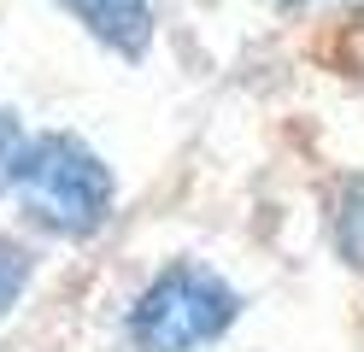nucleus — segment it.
Listing matches in <instances>:
<instances>
[{
  "label": "nucleus",
  "mask_w": 364,
  "mask_h": 352,
  "mask_svg": "<svg viewBox=\"0 0 364 352\" xmlns=\"http://www.w3.org/2000/svg\"><path fill=\"white\" fill-rule=\"evenodd\" d=\"M12 206L18 218L59 241H88L112 223L118 206V176L112 164L71 129H41L30 135L24 159L12 176Z\"/></svg>",
  "instance_id": "obj_1"
},
{
  "label": "nucleus",
  "mask_w": 364,
  "mask_h": 352,
  "mask_svg": "<svg viewBox=\"0 0 364 352\" xmlns=\"http://www.w3.org/2000/svg\"><path fill=\"white\" fill-rule=\"evenodd\" d=\"M235 317H241V294L230 282L212 265L176 258L129 305V341L141 352H200L230 335Z\"/></svg>",
  "instance_id": "obj_2"
},
{
  "label": "nucleus",
  "mask_w": 364,
  "mask_h": 352,
  "mask_svg": "<svg viewBox=\"0 0 364 352\" xmlns=\"http://www.w3.org/2000/svg\"><path fill=\"white\" fill-rule=\"evenodd\" d=\"M59 12H71L82 23V36H95L106 53H118V59H141L147 47H153V0H53Z\"/></svg>",
  "instance_id": "obj_3"
},
{
  "label": "nucleus",
  "mask_w": 364,
  "mask_h": 352,
  "mask_svg": "<svg viewBox=\"0 0 364 352\" xmlns=\"http://www.w3.org/2000/svg\"><path fill=\"white\" fill-rule=\"evenodd\" d=\"M329 229H335V252L347 258L353 270H364V176H347L335 188Z\"/></svg>",
  "instance_id": "obj_4"
},
{
  "label": "nucleus",
  "mask_w": 364,
  "mask_h": 352,
  "mask_svg": "<svg viewBox=\"0 0 364 352\" xmlns=\"http://www.w3.org/2000/svg\"><path fill=\"white\" fill-rule=\"evenodd\" d=\"M30 276H36V258H30V247H18L12 235H0V317H6L12 305L24 299Z\"/></svg>",
  "instance_id": "obj_5"
},
{
  "label": "nucleus",
  "mask_w": 364,
  "mask_h": 352,
  "mask_svg": "<svg viewBox=\"0 0 364 352\" xmlns=\"http://www.w3.org/2000/svg\"><path fill=\"white\" fill-rule=\"evenodd\" d=\"M30 147V129L12 106H0V194H12V176H18V159Z\"/></svg>",
  "instance_id": "obj_6"
},
{
  "label": "nucleus",
  "mask_w": 364,
  "mask_h": 352,
  "mask_svg": "<svg viewBox=\"0 0 364 352\" xmlns=\"http://www.w3.org/2000/svg\"><path fill=\"white\" fill-rule=\"evenodd\" d=\"M335 12H347V18H364V0H335Z\"/></svg>",
  "instance_id": "obj_7"
},
{
  "label": "nucleus",
  "mask_w": 364,
  "mask_h": 352,
  "mask_svg": "<svg viewBox=\"0 0 364 352\" xmlns=\"http://www.w3.org/2000/svg\"><path fill=\"white\" fill-rule=\"evenodd\" d=\"M270 6H282V12H300V6H311V0H270Z\"/></svg>",
  "instance_id": "obj_8"
}]
</instances>
